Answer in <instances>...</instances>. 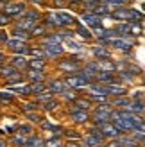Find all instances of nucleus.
I'll return each instance as SVG.
<instances>
[{
  "label": "nucleus",
  "mask_w": 145,
  "mask_h": 147,
  "mask_svg": "<svg viewBox=\"0 0 145 147\" xmlns=\"http://www.w3.org/2000/svg\"><path fill=\"white\" fill-rule=\"evenodd\" d=\"M104 45H107L109 49H117V50H122V52H127L134 47V40L131 38H126V36H115V38H107V40H102Z\"/></svg>",
  "instance_id": "nucleus-2"
},
{
  "label": "nucleus",
  "mask_w": 145,
  "mask_h": 147,
  "mask_svg": "<svg viewBox=\"0 0 145 147\" xmlns=\"http://www.w3.org/2000/svg\"><path fill=\"white\" fill-rule=\"evenodd\" d=\"M102 142H104L102 138L95 136L93 133H88V135H84V144H86V145H100Z\"/></svg>",
  "instance_id": "nucleus-23"
},
{
  "label": "nucleus",
  "mask_w": 145,
  "mask_h": 147,
  "mask_svg": "<svg viewBox=\"0 0 145 147\" xmlns=\"http://www.w3.org/2000/svg\"><path fill=\"white\" fill-rule=\"evenodd\" d=\"M45 90H47V86H45L43 81H34V83L31 84V93H34V95H40Z\"/></svg>",
  "instance_id": "nucleus-22"
},
{
  "label": "nucleus",
  "mask_w": 145,
  "mask_h": 147,
  "mask_svg": "<svg viewBox=\"0 0 145 147\" xmlns=\"http://www.w3.org/2000/svg\"><path fill=\"white\" fill-rule=\"evenodd\" d=\"M111 18L115 20H120V22H131V24H142L145 20V14L142 11H136V9H127V7H117L113 13H111Z\"/></svg>",
  "instance_id": "nucleus-1"
},
{
  "label": "nucleus",
  "mask_w": 145,
  "mask_h": 147,
  "mask_svg": "<svg viewBox=\"0 0 145 147\" xmlns=\"http://www.w3.org/2000/svg\"><path fill=\"white\" fill-rule=\"evenodd\" d=\"M5 45L9 47L13 52H16V54H27V52H31V47L27 45V40L13 38V40H7Z\"/></svg>",
  "instance_id": "nucleus-6"
},
{
  "label": "nucleus",
  "mask_w": 145,
  "mask_h": 147,
  "mask_svg": "<svg viewBox=\"0 0 145 147\" xmlns=\"http://www.w3.org/2000/svg\"><path fill=\"white\" fill-rule=\"evenodd\" d=\"M66 45H68L70 49H74V50H81V49H83L81 45H77V43L72 40V38H68V40H66Z\"/></svg>",
  "instance_id": "nucleus-45"
},
{
  "label": "nucleus",
  "mask_w": 145,
  "mask_h": 147,
  "mask_svg": "<svg viewBox=\"0 0 145 147\" xmlns=\"http://www.w3.org/2000/svg\"><path fill=\"white\" fill-rule=\"evenodd\" d=\"M43 52L48 57H57L64 52V49L61 43H43Z\"/></svg>",
  "instance_id": "nucleus-10"
},
{
  "label": "nucleus",
  "mask_w": 145,
  "mask_h": 147,
  "mask_svg": "<svg viewBox=\"0 0 145 147\" xmlns=\"http://www.w3.org/2000/svg\"><path fill=\"white\" fill-rule=\"evenodd\" d=\"M143 83H145V74H143Z\"/></svg>",
  "instance_id": "nucleus-58"
},
{
  "label": "nucleus",
  "mask_w": 145,
  "mask_h": 147,
  "mask_svg": "<svg viewBox=\"0 0 145 147\" xmlns=\"http://www.w3.org/2000/svg\"><path fill=\"white\" fill-rule=\"evenodd\" d=\"M142 145H145V140H143V142H142Z\"/></svg>",
  "instance_id": "nucleus-59"
},
{
  "label": "nucleus",
  "mask_w": 145,
  "mask_h": 147,
  "mask_svg": "<svg viewBox=\"0 0 145 147\" xmlns=\"http://www.w3.org/2000/svg\"><path fill=\"white\" fill-rule=\"evenodd\" d=\"M20 16H23V18H29V20H34V22H38L40 20V14L36 9H25L23 13L20 14Z\"/></svg>",
  "instance_id": "nucleus-28"
},
{
  "label": "nucleus",
  "mask_w": 145,
  "mask_h": 147,
  "mask_svg": "<svg viewBox=\"0 0 145 147\" xmlns=\"http://www.w3.org/2000/svg\"><path fill=\"white\" fill-rule=\"evenodd\" d=\"M106 4H109V5H115V7H120V5H126L129 4L131 0H104Z\"/></svg>",
  "instance_id": "nucleus-36"
},
{
  "label": "nucleus",
  "mask_w": 145,
  "mask_h": 147,
  "mask_svg": "<svg viewBox=\"0 0 145 147\" xmlns=\"http://www.w3.org/2000/svg\"><path fill=\"white\" fill-rule=\"evenodd\" d=\"M99 127H100V131H102V135H104L106 138H118L120 133H122V131L115 126L111 120H109V122H104V124H99Z\"/></svg>",
  "instance_id": "nucleus-8"
},
{
  "label": "nucleus",
  "mask_w": 145,
  "mask_h": 147,
  "mask_svg": "<svg viewBox=\"0 0 145 147\" xmlns=\"http://www.w3.org/2000/svg\"><path fill=\"white\" fill-rule=\"evenodd\" d=\"M63 41V34H48L43 38V43H61Z\"/></svg>",
  "instance_id": "nucleus-31"
},
{
  "label": "nucleus",
  "mask_w": 145,
  "mask_h": 147,
  "mask_svg": "<svg viewBox=\"0 0 145 147\" xmlns=\"http://www.w3.org/2000/svg\"><path fill=\"white\" fill-rule=\"evenodd\" d=\"M7 40H9V38H7V32L0 29V41H2V43H7Z\"/></svg>",
  "instance_id": "nucleus-50"
},
{
  "label": "nucleus",
  "mask_w": 145,
  "mask_h": 147,
  "mask_svg": "<svg viewBox=\"0 0 145 147\" xmlns=\"http://www.w3.org/2000/svg\"><path fill=\"white\" fill-rule=\"evenodd\" d=\"M25 115H27V119H31L32 122H43V119H41V115H38V113H32V111H25Z\"/></svg>",
  "instance_id": "nucleus-38"
},
{
  "label": "nucleus",
  "mask_w": 145,
  "mask_h": 147,
  "mask_svg": "<svg viewBox=\"0 0 145 147\" xmlns=\"http://www.w3.org/2000/svg\"><path fill=\"white\" fill-rule=\"evenodd\" d=\"M90 99H93V100H99V102H106L107 95H97V93H91V95H90Z\"/></svg>",
  "instance_id": "nucleus-46"
},
{
  "label": "nucleus",
  "mask_w": 145,
  "mask_h": 147,
  "mask_svg": "<svg viewBox=\"0 0 145 147\" xmlns=\"http://www.w3.org/2000/svg\"><path fill=\"white\" fill-rule=\"evenodd\" d=\"M77 34L81 36V38H84V40H90V38H91V34H90V31H88V29H86L84 25H81V24L77 25Z\"/></svg>",
  "instance_id": "nucleus-32"
},
{
  "label": "nucleus",
  "mask_w": 145,
  "mask_h": 147,
  "mask_svg": "<svg viewBox=\"0 0 145 147\" xmlns=\"http://www.w3.org/2000/svg\"><path fill=\"white\" fill-rule=\"evenodd\" d=\"M7 22H11V16H9V14H7V13H0V25H5L7 24Z\"/></svg>",
  "instance_id": "nucleus-43"
},
{
  "label": "nucleus",
  "mask_w": 145,
  "mask_h": 147,
  "mask_svg": "<svg viewBox=\"0 0 145 147\" xmlns=\"http://www.w3.org/2000/svg\"><path fill=\"white\" fill-rule=\"evenodd\" d=\"M143 9H145V5H143Z\"/></svg>",
  "instance_id": "nucleus-60"
},
{
  "label": "nucleus",
  "mask_w": 145,
  "mask_h": 147,
  "mask_svg": "<svg viewBox=\"0 0 145 147\" xmlns=\"http://www.w3.org/2000/svg\"><path fill=\"white\" fill-rule=\"evenodd\" d=\"M45 24H40V25H34L32 29H31V34L32 36H36V34H45Z\"/></svg>",
  "instance_id": "nucleus-34"
},
{
  "label": "nucleus",
  "mask_w": 145,
  "mask_h": 147,
  "mask_svg": "<svg viewBox=\"0 0 145 147\" xmlns=\"http://www.w3.org/2000/svg\"><path fill=\"white\" fill-rule=\"evenodd\" d=\"M4 145H7V142H4V140H0V147H4Z\"/></svg>",
  "instance_id": "nucleus-54"
},
{
  "label": "nucleus",
  "mask_w": 145,
  "mask_h": 147,
  "mask_svg": "<svg viewBox=\"0 0 145 147\" xmlns=\"http://www.w3.org/2000/svg\"><path fill=\"white\" fill-rule=\"evenodd\" d=\"M0 2H4V4H7V2H9V0H0Z\"/></svg>",
  "instance_id": "nucleus-57"
},
{
  "label": "nucleus",
  "mask_w": 145,
  "mask_h": 147,
  "mask_svg": "<svg viewBox=\"0 0 145 147\" xmlns=\"http://www.w3.org/2000/svg\"><path fill=\"white\" fill-rule=\"evenodd\" d=\"M16 67H14V65H2V67H0V74H2V76H5V77H9V76H13V74H16Z\"/></svg>",
  "instance_id": "nucleus-26"
},
{
  "label": "nucleus",
  "mask_w": 145,
  "mask_h": 147,
  "mask_svg": "<svg viewBox=\"0 0 145 147\" xmlns=\"http://www.w3.org/2000/svg\"><path fill=\"white\" fill-rule=\"evenodd\" d=\"M124 109H129V111H134V113H145V102L143 100H129V104Z\"/></svg>",
  "instance_id": "nucleus-14"
},
{
  "label": "nucleus",
  "mask_w": 145,
  "mask_h": 147,
  "mask_svg": "<svg viewBox=\"0 0 145 147\" xmlns=\"http://www.w3.org/2000/svg\"><path fill=\"white\" fill-rule=\"evenodd\" d=\"M138 144L140 142L134 140V138H117V140L109 142V145H129V147H134V145H138Z\"/></svg>",
  "instance_id": "nucleus-18"
},
{
  "label": "nucleus",
  "mask_w": 145,
  "mask_h": 147,
  "mask_svg": "<svg viewBox=\"0 0 145 147\" xmlns=\"http://www.w3.org/2000/svg\"><path fill=\"white\" fill-rule=\"evenodd\" d=\"M29 67H31V68H40V70H43V68H45V61H43L41 57H38V59L34 57L32 61H29Z\"/></svg>",
  "instance_id": "nucleus-33"
},
{
  "label": "nucleus",
  "mask_w": 145,
  "mask_h": 147,
  "mask_svg": "<svg viewBox=\"0 0 145 147\" xmlns=\"http://www.w3.org/2000/svg\"><path fill=\"white\" fill-rule=\"evenodd\" d=\"M25 9H27L25 4L18 2V0H16V2H11V0H9V2L4 5V13H7L9 16H18V14H21Z\"/></svg>",
  "instance_id": "nucleus-7"
},
{
  "label": "nucleus",
  "mask_w": 145,
  "mask_h": 147,
  "mask_svg": "<svg viewBox=\"0 0 145 147\" xmlns=\"http://www.w3.org/2000/svg\"><path fill=\"white\" fill-rule=\"evenodd\" d=\"M34 25H36V22H34V20H29V18H23V16H21V20H20V22H16V25H14V27L25 29V31L31 32V29H32Z\"/></svg>",
  "instance_id": "nucleus-20"
},
{
  "label": "nucleus",
  "mask_w": 145,
  "mask_h": 147,
  "mask_svg": "<svg viewBox=\"0 0 145 147\" xmlns=\"http://www.w3.org/2000/svg\"><path fill=\"white\" fill-rule=\"evenodd\" d=\"M31 52H32L34 57H43V56H47L45 52H41V50H31Z\"/></svg>",
  "instance_id": "nucleus-51"
},
{
  "label": "nucleus",
  "mask_w": 145,
  "mask_h": 147,
  "mask_svg": "<svg viewBox=\"0 0 145 147\" xmlns=\"http://www.w3.org/2000/svg\"><path fill=\"white\" fill-rule=\"evenodd\" d=\"M20 135L31 136V135H32V127H31V126H20Z\"/></svg>",
  "instance_id": "nucleus-42"
},
{
  "label": "nucleus",
  "mask_w": 145,
  "mask_h": 147,
  "mask_svg": "<svg viewBox=\"0 0 145 147\" xmlns=\"http://www.w3.org/2000/svg\"><path fill=\"white\" fill-rule=\"evenodd\" d=\"M66 136H68V138H79V135L75 133V131H70V133H68Z\"/></svg>",
  "instance_id": "nucleus-52"
},
{
  "label": "nucleus",
  "mask_w": 145,
  "mask_h": 147,
  "mask_svg": "<svg viewBox=\"0 0 145 147\" xmlns=\"http://www.w3.org/2000/svg\"><path fill=\"white\" fill-rule=\"evenodd\" d=\"M31 2L36 4V5H41V4H43V0H31Z\"/></svg>",
  "instance_id": "nucleus-53"
},
{
  "label": "nucleus",
  "mask_w": 145,
  "mask_h": 147,
  "mask_svg": "<svg viewBox=\"0 0 145 147\" xmlns=\"http://www.w3.org/2000/svg\"><path fill=\"white\" fill-rule=\"evenodd\" d=\"M57 67H59V70H64V72H77L81 68V65L75 59H63V61H59Z\"/></svg>",
  "instance_id": "nucleus-12"
},
{
  "label": "nucleus",
  "mask_w": 145,
  "mask_h": 147,
  "mask_svg": "<svg viewBox=\"0 0 145 147\" xmlns=\"http://www.w3.org/2000/svg\"><path fill=\"white\" fill-rule=\"evenodd\" d=\"M75 106L83 108V109H88L91 104H90V100H88V99H75Z\"/></svg>",
  "instance_id": "nucleus-37"
},
{
  "label": "nucleus",
  "mask_w": 145,
  "mask_h": 147,
  "mask_svg": "<svg viewBox=\"0 0 145 147\" xmlns=\"http://www.w3.org/2000/svg\"><path fill=\"white\" fill-rule=\"evenodd\" d=\"M95 81H100V83H115V76L113 72H107V70H99Z\"/></svg>",
  "instance_id": "nucleus-15"
},
{
  "label": "nucleus",
  "mask_w": 145,
  "mask_h": 147,
  "mask_svg": "<svg viewBox=\"0 0 145 147\" xmlns=\"http://www.w3.org/2000/svg\"><path fill=\"white\" fill-rule=\"evenodd\" d=\"M13 34H14V38H20V40H29V36H31V32H29V31L20 29V27H14Z\"/></svg>",
  "instance_id": "nucleus-29"
},
{
  "label": "nucleus",
  "mask_w": 145,
  "mask_h": 147,
  "mask_svg": "<svg viewBox=\"0 0 145 147\" xmlns=\"http://www.w3.org/2000/svg\"><path fill=\"white\" fill-rule=\"evenodd\" d=\"M0 99H2V100H7V102H9V100L13 99V93H5V92H0Z\"/></svg>",
  "instance_id": "nucleus-47"
},
{
  "label": "nucleus",
  "mask_w": 145,
  "mask_h": 147,
  "mask_svg": "<svg viewBox=\"0 0 145 147\" xmlns=\"http://www.w3.org/2000/svg\"><path fill=\"white\" fill-rule=\"evenodd\" d=\"M70 2H83V0H70Z\"/></svg>",
  "instance_id": "nucleus-56"
},
{
  "label": "nucleus",
  "mask_w": 145,
  "mask_h": 147,
  "mask_svg": "<svg viewBox=\"0 0 145 147\" xmlns=\"http://www.w3.org/2000/svg\"><path fill=\"white\" fill-rule=\"evenodd\" d=\"M81 20H83V22H84V24L88 25V27H91L93 31H97V29L102 27V20H104V16L97 14L95 11H86V13H83Z\"/></svg>",
  "instance_id": "nucleus-4"
},
{
  "label": "nucleus",
  "mask_w": 145,
  "mask_h": 147,
  "mask_svg": "<svg viewBox=\"0 0 145 147\" xmlns=\"http://www.w3.org/2000/svg\"><path fill=\"white\" fill-rule=\"evenodd\" d=\"M36 108H38V104H36V102H29V104H25V106H23L25 111H31V109H36Z\"/></svg>",
  "instance_id": "nucleus-49"
},
{
  "label": "nucleus",
  "mask_w": 145,
  "mask_h": 147,
  "mask_svg": "<svg viewBox=\"0 0 145 147\" xmlns=\"http://www.w3.org/2000/svg\"><path fill=\"white\" fill-rule=\"evenodd\" d=\"M91 52L95 57H99V59H109V50L106 47H93Z\"/></svg>",
  "instance_id": "nucleus-19"
},
{
  "label": "nucleus",
  "mask_w": 145,
  "mask_h": 147,
  "mask_svg": "<svg viewBox=\"0 0 145 147\" xmlns=\"http://www.w3.org/2000/svg\"><path fill=\"white\" fill-rule=\"evenodd\" d=\"M20 81H21V76H20V74H13V76L7 77V86H9V84H14V83H20Z\"/></svg>",
  "instance_id": "nucleus-41"
},
{
  "label": "nucleus",
  "mask_w": 145,
  "mask_h": 147,
  "mask_svg": "<svg viewBox=\"0 0 145 147\" xmlns=\"http://www.w3.org/2000/svg\"><path fill=\"white\" fill-rule=\"evenodd\" d=\"M107 90H109V95H126V86L122 84H115V83H107Z\"/></svg>",
  "instance_id": "nucleus-17"
},
{
  "label": "nucleus",
  "mask_w": 145,
  "mask_h": 147,
  "mask_svg": "<svg viewBox=\"0 0 145 147\" xmlns=\"http://www.w3.org/2000/svg\"><path fill=\"white\" fill-rule=\"evenodd\" d=\"M38 97V100L40 102H47V100H50L54 97V92H48V93H40V95H36Z\"/></svg>",
  "instance_id": "nucleus-40"
},
{
  "label": "nucleus",
  "mask_w": 145,
  "mask_h": 147,
  "mask_svg": "<svg viewBox=\"0 0 145 147\" xmlns=\"http://www.w3.org/2000/svg\"><path fill=\"white\" fill-rule=\"evenodd\" d=\"M27 76L31 77V81H43L45 74H43V70H40V68H31L27 72Z\"/></svg>",
  "instance_id": "nucleus-25"
},
{
  "label": "nucleus",
  "mask_w": 145,
  "mask_h": 147,
  "mask_svg": "<svg viewBox=\"0 0 145 147\" xmlns=\"http://www.w3.org/2000/svg\"><path fill=\"white\" fill-rule=\"evenodd\" d=\"M61 144V140H59V136H56V138H52V140H48V142H45V145H59Z\"/></svg>",
  "instance_id": "nucleus-48"
},
{
  "label": "nucleus",
  "mask_w": 145,
  "mask_h": 147,
  "mask_svg": "<svg viewBox=\"0 0 145 147\" xmlns=\"http://www.w3.org/2000/svg\"><path fill=\"white\" fill-rule=\"evenodd\" d=\"M25 145H45V142L40 140L38 136H32V135H31V136L27 138V144H25Z\"/></svg>",
  "instance_id": "nucleus-35"
},
{
  "label": "nucleus",
  "mask_w": 145,
  "mask_h": 147,
  "mask_svg": "<svg viewBox=\"0 0 145 147\" xmlns=\"http://www.w3.org/2000/svg\"><path fill=\"white\" fill-rule=\"evenodd\" d=\"M48 92H54V93H64L66 90H70V84L66 81H61V79H54L48 83Z\"/></svg>",
  "instance_id": "nucleus-11"
},
{
  "label": "nucleus",
  "mask_w": 145,
  "mask_h": 147,
  "mask_svg": "<svg viewBox=\"0 0 145 147\" xmlns=\"http://www.w3.org/2000/svg\"><path fill=\"white\" fill-rule=\"evenodd\" d=\"M129 100H131V99H129V97H126V95H117V99H115V100L111 102V104H113V106L126 108V106L129 104Z\"/></svg>",
  "instance_id": "nucleus-27"
},
{
  "label": "nucleus",
  "mask_w": 145,
  "mask_h": 147,
  "mask_svg": "<svg viewBox=\"0 0 145 147\" xmlns=\"http://www.w3.org/2000/svg\"><path fill=\"white\" fill-rule=\"evenodd\" d=\"M13 65H14L16 68L23 70V68H27V67H29V61H27L25 57H23V54H18V56H16V57L13 59Z\"/></svg>",
  "instance_id": "nucleus-24"
},
{
  "label": "nucleus",
  "mask_w": 145,
  "mask_h": 147,
  "mask_svg": "<svg viewBox=\"0 0 145 147\" xmlns=\"http://www.w3.org/2000/svg\"><path fill=\"white\" fill-rule=\"evenodd\" d=\"M113 117V109L109 108V104H100L95 108V111H93V120H95V124L99 126V124H104V122H109Z\"/></svg>",
  "instance_id": "nucleus-3"
},
{
  "label": "nucleus",
  "mask_w": 145,
  "mask_h": 147,
  "mask_svg": "<svg viewBox=\"0 0 145 147\" xmlns=\"http://www.w3.org/2000/svg\"><path fill=\"white\" fill-rule=\"evenodd\" d=\"M57 14H59V18H61V22H63V25H72V24H74V16H72L70 13L59 11Z\"/></svg>",
  "instance_id": "nucleus-30"
},
{
  "label": "nucleus",
  "mask_w": 145,
  "mask_h": 147,
  "mask_svg": "<svg viewBox=\"0 0 145 147\" xmlns=\"http://www.w3.org/2000/svg\"><path fill=\"white\" fill-rule=\"evenodd\" d=\"M97 63V68L99 70H107V72H115L118 67H117V63H113V61H109V59H99V61H95Z\"/></svg>",
  "instance_id": "nucleus-16"
},
{
  "label": "nucleus",
  "mask_w": 145,
  "mask_h": 147,
  "mask_svg": "<svg viewBox=\"0 0 145 147\" xmlns=\"http://www.w3.org/2000/svg\"><path fill=\"white\" fill-rule=\"evenodd\" d=\"M43 108L47 109V111H52V109H56L57 108V100H47V102H43Z\"/></svg>",
  "instance_id": "nucleus-39"
},
{
  "label": "nucleus",
  "mask_w": 145,
  "mask_h": 147,
  "mask_svg": "<svg viewBox=\"0 0 145 147\" xmlns=\"http://www.w3.org/2000/svg\"><path fill=\"white\" fill-rule=\"evenodd\" d=\"M70 117H72V120H74L75 124H84L86 120H88V109H83V108H79V106H74L70 109Z\"/></svg>",
  "instance_id": "nucleus-9"
},
{
  "label": "nucleus",
  "mask_w": 145,
  "mask_h": 147,
  "mask_svg": "<svg viewBox=\"0 0 145 147\" xmlns=\"http://www.w3.org/2000/svg\"><path fill=\"white\" fill-rule=\"evenodd\" d=\"M41 127L43 129H48V131H54V136H61V133H63V127L61 126H56V124H52V122H45L43 120L41 122Z\"/></svg>",
  "instance_id": "nucleus-21"
},
{
  "label": "nucleus",
  "mask_w": 145,
  "mask_h": 147,
  "mask_svg": "<svg viewBox=\"0 0 145 147\" xmlns=\"http://www.w3.org/2000/svg\"><path fill=\"white\" fill-rule=\"evenodd\" d=\"M13 142L16 144V145H25V144H27L25 135H21V136H14V138H13Z\"/></svg>",
  "instance_id": "nucleus-44"
},
{
  "label": "nucleus",
  "mask_w": 145,
  "mask_h": 147,
  "mask_svg": "<svg viewBox=\"0 0 145 147\" xmlns=\"http://www.w3.org/2000/svg\"><path fill=\"white\" fill-rule=\"evenodd\" d=\"M43 24H45V25H50V27H64L57 13H47V14H45V20H43Z\"/></svg>",
  "instance_id": "nucleus-13"
},
{
  "label": "nucleus",
  "mask_w": 145,
  "mask_h": 147,
  "mask_svg": "<svg viewBox=\"0 0 145 147\" xmlns=\"http://www.w3.org/2000/svg\"><path fill=\"white\" fill-rule=\"evenodd\" d=\"M66 83L72 86V88H86V86H90L91 83V79L86 76V74H72V76L66 77Z\"/></svg>",
  "instance_id": "nucleus-5"
},
{
  "label": "nucleus",
  "mask_w": 145,
  "mask_h": 147,
  "mask_svg": "<svg viewBox=\"0 0 145 147\" xmlns=\"http://www.w3.org/2000/svg\"><path fill=\"white\" fill-rule=\"evenodd\" d=\"M2 61H4V54H2V52H0V63H2Z\"/></svg>",
  "instance_id": "nucleus-55"
}]
</instances>
